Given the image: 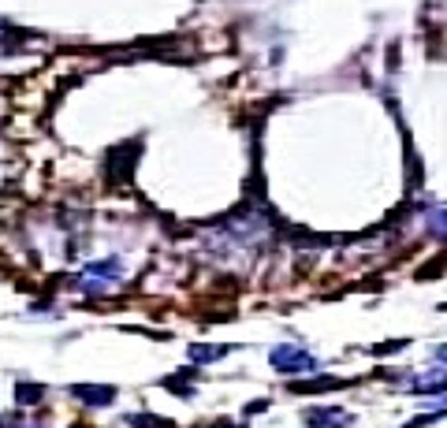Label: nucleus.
I'll return each mask as SVG.
<instances>
[{
    "label": "nucleus",
    "instance_id": "f257e3e1",
    "mask_svg": "<svg viewBox=\"0 0 447 428\" xmlns=\"http://www.w3.org/2000/svg\"><path fill=\"white\" fill-rule=\"evenodd\" d=\"M272 365L280 369V372H313L317 369V358L310 354V350H302V346H276L272 350Z\"/></svg>",
    "mask_w": 447,
    "mask_h": 428
},
{
    "label": "nucleus",
    "instance_id": "f03ea898",
    "mask_svg": "<svg viewBox=\"0 0 447 428\" xmlns=\"http://www.w3.org/2000/svg\"><path fill=\"white\" fill-rule=\"evenodd\" d=\"M306 421L310 424H347V413H336V410H310L306 413Z\"/></svg>",
    "mask_w": 447,
    "mask_h": 428
},
{
    "label": "nucleus",
    "instance_id": "7ed1b4c3",
    "mask_svg": "<svg viewBox=\"0 0 447 428\" xmlns=\"http://www.w3.org/2000/svg\"><path fill=\"white\" fill-rule=\"evenodd\" d=\"M410 387H414V391H443V387H447V372L440 369L436 376H425V380H414Z\"/></svg>",
    "mask_w": 447,
    "mask_h": 428
},
{
    "label": "nucleus",
    "instance_id": "20e7f679",
    "mask_svg": "<svg viewBox=\"0 0 447 428\" xmlns=\"http://www.w3.org/2000/svg\"><path fill=\"white\" fill-rule=\"evenodd\" d=\"M432 231H436L440 239H447V209L443 213H432Z\"/></svg>",
    "mask_w": 447,
    "mask_h": 428
},
{
    "label": "nucleus",
    "instance_id": "39448f33",
    "mask_svg": "<svg viewBox=\"0 0 447 428\" xmlns=\"http://www.w3.org/2000/svg\"><path fill=\"white\" fill-rule=\"evenodd\" d=\"M190 354H194V358H220V354H223V346H194Z\"/></svg>",
    "mask_w": 447,
    "mask_h": 428
},
{
    "label": "nucleus",
    "instance_id": "423d86ee",
    "mask_svg": "<svg viewBox=\"0 0 447 428\" xmlns=\"http://www.w3.org/2000/svg\"><path fill=\"white\" fill-rule=\"evenodd\" d=\"M436 358H440V361H447V346H440V350H436Z\"/></svg>",
    "mask_w": 447,
    "mask_h": 428
}]
</instances>
